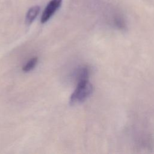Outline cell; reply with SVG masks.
<instances>
[{"instance_id": "obj_1", "label": "cell", "mask_w": 154, "mask_h": 154, "mask_svg": "<svg viewBox=\"0 0 154 154\" xmlns=\"http://www.w3.org/2000/svg\"><path fill=\"white\" fill-rule=\"evenodd\" d=\"M93 86L88 79L78 82L77 86L70 96L71 105H76L85 101L91 94Z\"/></svg>"}, {"instance_id": "obj_2", "label": "cell", "mask_w": 154, "mask_h": 154, "mask_svg": "<svg viewBox=\"0 0 154 154\" xmlns=\"http://www.w3.org/2000/svg\"><path fill=\"white\" fill-rule=\"evenodd\" d=\"M61 3L62 0H51L43 11L41 17V22L44 23L48 21L60 7Z\"/></svg>"}, {"instance_id": "obj_3", "label": "cell", "mask_w": 154, "mask_h": 154, "mask_svg": "<svg viewBox=\"0 0 154 154\" xmlns=\"http://www.w3.org/2000/svg\"><path fill=\"white\" fill-rule=\"evenodd\" d=\"M40 11V7L38 5H34L31 7L26 15L25 22L27 25L31 24L37 16Z\"/></svg>"}, {"instance_id": "obj_4", "label": "cell", "mask_w": 154, "mask_h": 154, "mask_svg": "<svg viewBox=\"0 0 154 154\" xmlns=\"http://www.w3.org/2000/svg\"><path fill=\"white\" fill-rule=\"evenodd\" d=\"M89 76V70L85 66L81 67L76 70L75 77L77 82L88 79Z\"/></svg>"}, {"instance_id": "obj_5", "label": "cell", "mask_w": 154, "mask_h": 154, "mask_svg": "<svg viewBox=\"0 0 154 154\" xmlns=\"http://www.w3.org/2000/svg\"><path fill=\"white\" fill-rule=\"evenodd\" d=\"M38 62V58L37 57H33L31 58L23 67L22 70L23 72H29L31 70H32L34 67L36 66L37 63Z\"/></svg>"}]
</instances>
